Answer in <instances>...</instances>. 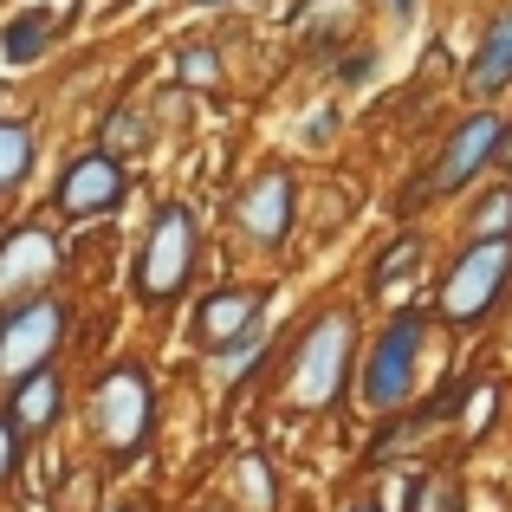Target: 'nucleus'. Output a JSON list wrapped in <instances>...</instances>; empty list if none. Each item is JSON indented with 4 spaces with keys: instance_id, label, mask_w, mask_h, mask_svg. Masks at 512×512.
I'll return each mask as SVG.
<instances>
[{
    "instance_id": "obj_16",
    "label": "nucleus",
    "mask_w": 512,
    "mask_h": 512,
    "mask_svg": "<svg viewBox=\"0 0 512 512\" xmlns=\"http://www.w3.org/2000/svg\"><path fill=\"white\" fill-rule=\"evenodd\" d=\"M357 13H363V0H305L299 7V33H318V46H331Z\"/></svg>"
},
{
    "instance_id": "obj_17",
    "label": "nucleus",
    "mask_w": 512,
    "mask_h": 512,
    "mask_svg": "<svg viewBox=\"0 0 512 512\" xmlns=\"http://www.w3.org/2000/svg\"><path fill=\"white\" fill-rule=\"evenodd\" d=\"M26 169H33V130L0 117V195L26 182Z\"/></svg>"
},
{
    "instance_id": "obj_4",
    "label": "nucleus",
    "mask_w": 512,
    "mask_h": 512,
    "mask_svg": "<svg viewBox=\"0 0 512 512\" xmlns=\"http://www.w3.org/2000/svg\"><path fill=\"white\" fill-rule=\"evenodd\" d=\"M91 428L111 454H137L156 428V389L137 363H111V370L91 383Z\"/></svg>"
},
{
    "instance_id": "obj_3",
    "label": "nucleus",
    "mask_w": 512,
    "mask_h": 512,
    "mask_svg": "<svg viewBox=\"0 0 512 512\" xmlns=\"http://www.w3.org/2000/svg\"><path fill=\"white\" fill-rule=\"evenodd\" d=\"M65 331H72V305L52 299V292H33L26 305L0 312V383H26L33 370H46L59 357Z\"/></svg>"
},
{
    "instance_id": "obj_9",
    "label": "nucleus",
    "mask_w": 512,
    "mask_h": 512,
    "mask_svg": "<svg viewBox=\"0 0 512 512\" xmlns=\"http://www.w3.org/2000/svg\"><path fill=\"white\" fill-rule=\"evenodd\" d=\"M500 130H506V117H493V111H474V117L454 124L448 150H441V163H435V188H441V195L474 188V175H487L493 163H500Z\"/></svg>"
},
{
    "instance_id": "obj_23",
    "label": "nucleus",
    "mask_w": 512,
    "mask_h": 512,
    "mask_svg": "<svg viewBox=\"0 0 512 512\" xmlns=\"http://www.w3.org/2000/svg\"><path fill=\"white\" fill-rule=\"evenodd\" d=\"M137 137H143V117H117V124H104V150H117V156H124V150H137Z\"/></svg>"
},
{
    "instance_id": "obj_26",
    "label": "nucleus",
    "mask_w": 512,
    "mask_h": 512,
    "mask_svg": "<svg viewBox=\"0 0 512 512\" xmlns=\"http://www.w3.org/2000/svg\"><path fill=\"white\" fill-rule=\"evenodd\" d=\"M389 13H396V20H409V13H415V0H389Z\"/></svg>"
},
{
    "instance_id": "obj_14",
    "label": "nucleus",
    "mask_w": 512,
    "mask_h": 512,
    "mask_svg": "<svg viewBox=\"0 0 512 512\" xmlns=\"http://www.w3.org/2000/svg\"><path fill=\"white\" fill-rule=\"evenodd\" d=\"M52 33H59V20H52L46 7H26L0 26V52H7V65H33L39 52L52 46Z\"/></svg>"
},
{
    "instance_id": "obj_19",
    "label": "nucleus",
    "mask_w": 512,
    "mask_h": 512,
    "mask_svg": "<svg viewBox=\"0 0 512 512\" xmlns=\"http://www.w3.org/2000/svg\"><path fill=\"white\" fill-rule=\"evenodd\" d=\"M415 253H422V240H415V234H402L396 247L383 253V266H376V292H389V286H396V273H409V266H415Z\"/></svg>"
},
{
    "instance_id": "obj_10",
    "label": "nucleus",
    "mask_w": 512,
    "mask_h": 512,
    "mask_svg": "<svg viewBox=\"0 0 512 512\" xmlns=\"http://www.w3.org/2000/svg\"><path fill=\"white\" fill-rule=\"evenodd\" d=\"M292 175L286 169H266V175H253L247 188H240V201H234V221H240V234L253 240V247H279V240L292 234Z\"/></svg>"
},
{
    "instance_id": "obj_6",
    "label": "nucleus",
    "mask_w": 512,
    "mask_h": 512,
    "mask_svg": "<svg viewBox=\"0 0 512 512\" xmlns=\"http://www.w3.org/2000/svg\"><path fill=\"white\" fill-rule=\"evenodd\" d=\"M188 273H195V214H188L182 201H169V208L150 221V234H143L137 292L150 305H163V299H175V292L188 286Z\"/></svg>"
},
{
    "instance_id": "obj_2",
    "label": "nucleus",
    "mask_w": 512,
    "mask_h": 512,
    "mask_svg": "<svg viewBox=\"0 0 512 512\" xmlns=\"http://www.w3.org/2000/svg\"><path fill=\"white\" fill-rule=\"evenodd\" d=\"M512 279V234H487V240H467V253L448 266V279H441V299L435 312L448 318V325H480V318L500 305Z\"/></svg>"
},
{
    "instance_id": "obj_15",
    "label": "nucleus",
    "mask_w": 512,
    "mask_h": 512,
    "mask_svg": "<svg viewBox=\"0 0 512 512\" xmlns=\"http://www.w3.org/2000/svg\"><path fill=\"white\" fill-rule=\"evenodd\" d=\"M266 338H273V318H260V325H247L240 338H227V344H214V363H221V383H240V376L260 363V350Z\"/></svg>"
},
{
    "instance_id": "obj_27",
    "label": "nucleus",
    "mask_w": 512,
    "mask_h": 512,
    "mask_svg": "<svg viewBox=\"0 0 512 512\" xmlns=\"http://www.w3.org/2000/svg\"><path fill=\"white\" fill-rule=\"evenodd\" d=\"M188 7H234V0H188Z\"/></svg>"
},
{
    "instance_id": "obj_21",
    "label": "nucleus",
    "mask_w": 512,
    "mask_h": 512,
    "mask_svg": "<svg viewBox=\"0 0 512 512\" xmlns=\"http://www.w3.org/2000/svg\"><path fill=\"white\" fill-rule=\"evenodd\" d=\"M240 480H247L253 512H273V474H266V461H240Z\"/></svg>"
},
{
    "instance_id": "obj_22",
    "label": "nucleus",
    "mask_w": 512,
    "mask_h": 512,
    "mask_svg": "<svg viewBox=\"0 0 512 512\" xmlns=\"http://www.w3.org/2000/svg\"><path fill=\"white\" fill-rule=\"evenodd\" d=\"M20 422H13V415H0V487H7L13 480V467H20Z\"/></svg>"
},
{
    "instance_id": "obj_20",
    "label": "nucleus",
    "mask_w": 512,
    "mask_h": 512,
    "mask_svg": "<svg viewBox=\"0 0 512 512\" xmlns=\"http://www.w3.org/2000/svg\"><path fill=\"white\" fill-rule=\"evenodd\" d=\"M182 85H214L221 78V59H214V46H182Z\"/></svg>"
},
{
    "instance_id": "obj_1",
    "label": "nucleus",
    "mask_w": 512,
    "mask_h": 512,
    "mask_svg": "<svg viewBox=\"0 0 512 512\" xmlns=\"http://www.w3.org/2000/svg\"><path fill=\"white\" fill-rule=\"evenodd\" d=\"M350 363H357V318L350 312H318L312 325H305L299 350H292L286 363V396L299 402V409H331V402L344 396L350 383Z\"/></svg>"
},
{
    "instance_id": "obj_12",
    "label": "nucleus",
    "mask_w": 512,
    "mask_h": 512,
    "mask_svg": "<svg viewBox=\"0 0 512 512\" xmlns=\"http://www.w3.org/2000/svg\"><path fill=\"white\" fill-rule=\"evenodd\" d=\"M506 85H512V7H500L487 20L480 52H474V65H467V91H474V98H500Z\"/></svg>"
},
{
    "instance_id": "obj_13",
    "label": "nucleus",
    "mask_w": 512,
    "mask_h": 512,
    "mask_svg": "<svg viewBox=\"0 0 512 512\" xmlns=\"http://www.w3.org/2000/svg\"><path fill=\"white\" fill-rule=\"evenodd\" d=\"M65 409V383H59V370H33L26 383H13V402H7V415L20 422V435H39V428H52V415Z\"/></svg>"
},
{
    "instance_id": "obj_11",
    "label": "nucleus",
    "mask_w": 512,
    "mask_h": 512,
    "mask_svg": "<svg viewBox=\"0 0 512 512\" xmlns=\"http://www.w3.org/2000/svg\"><path fill=\"white\" fill-rule=\"evenodd\" d=\"M260 312H266V292L260 286H221V292L201 299L195 331H201V344H227V338H240L247 325H260Z\"/></svg>"
},
{
    "instance_id": "obj_8",
    "label": "nucleus",
    "mask_w": 512,
    "mask_h": 512,
    "mask_svg": "<svg viewBox=\"0 0 512 512\" xmlns=\"http://www.w3.org/2000/svg\"><path fill=\"white\" fill-rule=\"evenodd\" d=\"M59 266H65V247H59L52 227H39V221L7 227V234H0V299H26V292H39Z\"/></svg>"
},
{
    "instance_id": "obj_28",
    "label": "nucleus",
    "mask_w": 512,
    "mask_h": 512,
    "mask_svg": "<svg viewBox=\"0 0 512 512\" xmlns=\"http://www.w3.org/2000/svg\"><path fill=\"white\" fill-rule=\"evenodd\" d=\"M357 512H376V506H357Z\"/></svg>"
},
{
    "instance_id": "obj_5",
    "label": "nucleus",
    "mask_w": 512,
    "mask_h": 512,
    "mask_svg": "<svg viewBox=\"0 0 512 512\" xmlns=\"http://www.w3.org/2000/svg\"><path fill=\"white\" fill-rule=\"evenodd\" d=\"M422 344H428V318L422 312H402L396 325L370 344V357H363V370H357V389H363V402H370V409H396V402L415 389Z\"/></svg>"
},
{
    "instance_id": "obj_25",
    "label": "nucleus",
    "mask_w": 512,
    "mask_h": 512,
    "mask_svg": "<svg viewBox=\"0 0 512 512\" xmlns=\"http://www.w3.org/2000/svg\"><path fill=\"white\" fill-rule=\"evenodd\" d=\"M493 169L512 175V117H506V130H500V163H493Z\"/></svg>"
},
{
    "instance_id": "obj_24",
    "label": "nucleus",
    "mask_w": 512,
    "mask_h": 512,
    "mask_svg": "<svg viewBox=\"0 0 512 512\" xmlns=\"http://www.w3.org/2000/svg\"><path fill=\"white\" fill-rule=\"evenodd\" d=\"M493 402H500V389H493V383H480L474 396H467V428H474V435L493 422Z\"/></svg>"
},
{
    "instance_id": "obj_7",
    "label": "nucleus",
    "mask_w": 512,
    "mask_h": 512,
    "mask_svg": "<svg viewBox=\"0 0 512 512\" xmlns=\"http://www.w3.org/2000/svg\"><path fill=\"white\" fill-rule=\"evenodd\" d=\"M117 201H124V163H117V150H85L72 156L59 175V188H52V208L65 214V221H91V214H111Z\"/></svg>"
},
{
    "instance_id": "obj_18",
    "label": "nucleus",
    "mask_w": 512,
    "mask_h": 512,
    "mask_svg": "<svg viewBox=\"0 0 512 512\" xmlns=\"http://www.w3.org/2000/svg\"><path fill=\"white\" fill-rule=\"evenodd\" d=\"M487 234H512V182H500V188H487V195H480L474 240H487Z\"/></svg>"
},
{
    "instance_id": "obj_29",
    "label": "nucleus",
    "mask_w": 512,
    "mask_h": 512,
    "mask_svg": "<svg viewBox=\"0 0 512 512\" xmlns=\"http://www.w3.org/2000/svg\"><path fill=\"white\" fill-rule=\"evenodd\" d=\"M117 512H124V506H117Z\"/></svg>"
}]
</instances>
